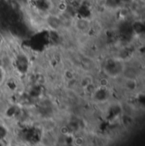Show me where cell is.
<instances>
[{
  "mask_svg": "<svg viewBox=\"0 0 145 146\" xmlns=\"http://www.w3.org/2000/svg\"><path fill=\"white\" fill-rule=\"evenodd\" d=\"M74 27H75L77 32H79L81 33H84L88 32L91 29L92 23L87 19L80 18L74 22Z\"/></svg>",
  "mask_w": 145,
  "mask_h": 146,
  "instance_id": "6da1fadb",
  "label": "cell"
}]
</instances>
